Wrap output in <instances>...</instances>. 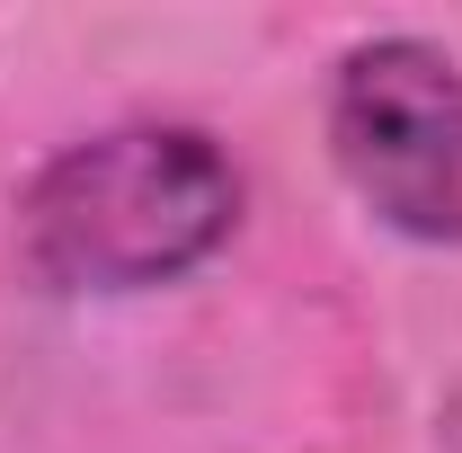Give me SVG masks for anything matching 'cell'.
Segmentation results:
<instances>
[{"instance_id": "cell-2", "label": "cell", "mask_w": 462, "mask_h": 453, "mask_svg": "<svg viewBox=\"0 0 462 453\" xmlns=\"http://www.w3.org/2000/svg\"><path fill=\"white\" fill-rule=\"evenodd\" d=\"M329 161L418 249H462V62L427 36H365L329 71Z\"/></svg>"}, {"instance_id": "cell-1", "label": "cell", "mask_w": 462, "mask_h": 453, "mask_svg": "<svg viewBox=\"0 0 462 453\" xmlns=\"http://www.w3.org/2000/svg\"><path fill=\"white\" fill-rule=\"evenodd\" d=\"M240 231V170L205 125H107L18 196V249L54 293H152Z\"/></svg>"}]
</instances>
